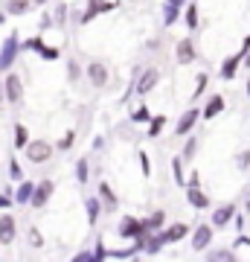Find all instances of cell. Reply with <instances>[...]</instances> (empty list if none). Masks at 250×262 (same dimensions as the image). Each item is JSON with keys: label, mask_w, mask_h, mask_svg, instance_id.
Segmentation results:
<instances>
[{"label": "cell", "mask_w": 250, "mask_h": 262, "mask_svg": "<svg viewBox=\"0 0 250 262\" xmlns=\"http://www.w3.org/2000/svg\"><path fill=\"white\" fill-rule=\"evenodd\" d=\"M189 233V225H184V222H180V225H172V227H166V230H163V242H180V239H184V236Z\"/></svg>", "instance_id": "cell-15"}, {"label": "cell", "mask_w": 250, "mask_h": 262, "mask_svg": "<svg viewBox=\"0 0 250 262\" xmlns=\"http://www.w3.org/2000/svg\"><path fill=\"white\" fill-rule=\"evenodd\" d=\"M15 53H18V35H9L3 50H0V70H9L12 61H15Z\"/></svg>", "instance_id": "cell-6"}, {"label": "cell", "mask_w": 250, "mask_h": 262, "mask_svg": "<svg viewBox=\"0 0 250 262\" xmlns=\"http://www.w3.org/2000/svg\"><path fill=\"white\" fill-rule=\"evenodd\" d=\"M186 187H201V175H198V172H192V175L186 178Z\"/></svg>", "instance_id": "cell-37"}, {"label": "cell", "mask_w": 250, "mask_h": 262, "mask_svg": "<svg viewBox=\"0 0 250 262\" xmlns=\"http://www.w3.org/2000/svg\"><path fill=\"white\" fill-rule=\"evenodd\" d=\"M6 99L12 105H18L24 99V88H20V76H9L6 79Z\"/></svg>", "instance_id": "cell-14"}, {"label": "cell", "mask_w": 250, "mask_h": 262, "mask_svg": "<svg viewBox=\"0 0 250 262\" xmlns=\"http://www.w3.org/2000/svg\"><path fill=\"white\" fill-rule=\"evenodd\" d=\"M175 58H177V64H192V61H195V44H192V38H180V41H177Z\"/></svg>", "instance_id": "cell-5"}, {"label": "cell", "mask_w": 250, "mask_h": 262, "mask_svg": "<svg viewBox=\"0 0 250 262\" xmlns=\"http://www.w3.org/2000/svg\"><path fill=\"white\" fill-rule=\"evenodd\" d=\"M73 140H76V134L73 131H70V134H64V137H61V140H58V149H70V146H73Z\"/></svg>", "instance_id": "cell-34"}, {"label": "cell", "mask_w": 250, "mask_h": 262, "mask_svg": "<svg viewBox=\"0 0 250 262\" xmlns=\"http://www.w3.org/2000/svg\"><path fill=\"white\" fill-rule=\"evenodd\" d=\"M247 96H250V79H247Z\"/></svg>", "instance_id": "cell-47"}, {"label": "cell", "mask_w": 250, "mask_h": 262, "mask_svg": "<svg viewBox=\"0 0 250 262\" xmlns=\"http://www.w3.org/2000/svg\"><path fill=\"white\" fill-rule=\"evenodd\" d=\"M53 181H41V184H38L35 187V192H32V201H29V204L32 207H44L47 201H50V195H53Z\"/></svg>", "instance_id": "cell-9"}, {"label": "cell", "mask_w": 250, "mask_h": 262, "mask_svg": "<svg viewBox=\"0 0 250 262\" xmlns=\"http://www.w3.org/2000/svg\"><path fill=\"white\" fill-rule=\"evenodd\" d=\"M207 259H210V262H233V259H236V253H233V251H210V253H207Z\"/></svg>", "instance_id": "cell-24"}, {"label": "cell", "mask_w": 250, "mask_h": 262, "mask_svg": "<svg viewBox=\"0 0 250 262\" xmlns=\"http://www.w3.org/2000/svg\"><path fill=\"white\" fill-rule=\"evenodd\" d=\"M233 248H250V239L247 236H239V239L233 242Z\"/></svg>", "instance_id": "cell-40"}, {"label": "cell", "mask_w": 250, "mask_h": 262, "mask_svg": "<svg viewBox=\"0 0 250 262\" xmlns=\"http://www.w3.org/2000/svg\"><path fill=\"white\" fill-rule=\"evenodd\" d=\"M76 181H79V184H87V160H79V163H76Z\"/></svg>", "instance_id": "cell-29"}, {"label": "cell", "mask_w": 250, "mask_h": 262, "mask_svg": "<svg viewBox=\"0 0 250 262\" xmlns=\"http://www.w3.org/2000/svg\"><path fill=\"white\" fill-rule=\"evenodd\" d=\"M244 213L250 215V192H247V198H244Z\"/></svg>", "instance_id": "cell-43"}, {"label": "cell", "mask_w": 250, "mask_h": 262, "mask_svg": "<svg viewBox=\"0 0 250 262\" xmlns=\"http://www.w3.org/2000/svg\"><path fill=\"white\" fill-rule=\"evenodd\" d=\"M120 233L125 236V239H137V236H146V222H137L134 215H125L122 219V225H120Z\"/></svg>", "instance_id": "cell-4"}, {"label": "cell", "mask_w": 250, "mask_h": 262, "mask_svg": "<svg viewBox=\"0 0 250 262\" xmlns=\"http://www.w3.org/2000/svg\"><path fill=\"white\" fill-rule=\"evenodd\" d=\"M213 233H215L213 222H210V225H198V227H195V233H192V251L195 253L207 251V248L213 245Z\"/></svg>", "instance_id": "cell-1"}, {"label": "cell", "mask_w": 250, "mask_h": 262, "mask_svg": "<svg viewBox=\"0 0 250 262\" xmlns=\"http://www.w3.org/2000/svg\"><path fill=\"white\" fill-rule=\"evenodd\" d=\"M236 219V204H221L218 210L213 213V227H230V222Z\"/></svg>", "instance_id": "cell-7"}, {"label": "cell", "mask_w": 250, "mask_h": 262, "mask_svg": "<svg viewBox=\"0 0 250 262\" xmlns=\"http://www.w3.org/2000/svg\"><path fill=\"white\" fill-rule=\"evenodd\" d=\"M32 192H35V184L24 181V184L18 187V195H15V201H18V204H29V201H32Z\"/></svg>", "instance_id": "cell-17"}, {"label": "cell", "mask_w": 250, "mask_h": 262, "mask_svg": "<svg viewBox=\"0 0 250 262\" xmlns=\"http://www.w3.org/2000/svg\"><path fill=\"white\" fill-rule=\"evenodd\" d=\"M166 128V117L160 114V117H151V122H148V137H160V131Z\"/></svg>", "instance_id": "cell-19"}, {"label": "cell", "mask_w": 250, "mask_h": 262, "mask_svg": "<svg viewBox=\"0 0 250 262\" xmlns=\"http://www.w3.org/2000/svg\"><path fill=\"white\" fill-rule=\"evenodd\" d=\"M207 82H210V76H207V73H198V79H195V94H192V99H198V96L204 94Z\"/></svg>", "instance_id": "cell-27"}, {"label": "cell", "mask_w": 250, "mask_h": 262, "mask_svg": "<svg viewBox=\"0 0 250 262\" xmlns=\"http://www.w3.org/2000/svg\"><path fill=\"white\" fill-rule=\"evenodd\" d=\"M131 120L134 122H146V120H151V114H148L146 108H137V111L131 114Z\"/></svg>", "instance_id": "cell-33"}, {"label": "cell", "mask_w": 250, "mask_h": 262, "mask_svg": "<svg viewBox=\"0 0 250 262\" xmlns=\"http://www.w3.org/2000/svg\"><path fill=\"white\" fill-rule=\"evenodd\" d=\"M241 64H244V67H250V53L244 56V61H241Z\"/></svg>", "instance_id": "cell-46"}, {"label": "cell", "mask_w": 250, "mask_h": 262, "mask_svg": "<svg viewBox=\"0 0 250 262\" xmlns=\"http://www.w3.org/2000/svg\"><path fill=\"white\" fill-rule=\"evenodd\" d=\"M169 3H172V6H184L186 0H169Z\"/></svg>", "instance_id": "cell-45"}, {"label": "cell", "mask_w": 250, "mask_h": 262, "mask_svg": "<svg viewBox=\"0 0 250 262\" xmlns=\"http://www.w3.org/2000/svg\"><path fill=\"white\" fill-rule=\"evenodd\" d=\"M3 20H6V15H0V24H3Z\"/></svg>", "instance_id": "cell-48"}, {"label": "cell", "mask_w": 250, "mask_h": 262, "mask_svg": "<svg viewBox=\"0 0 250 262\" xmlns=\"http://www.w3.org/2000/svg\"><path fill=\"white\" fill-rule=\"evenodd\" d=\"M99 192H102V198H105L111 207H117V195L111 192V187H108V184H102V187H99Z\"/></svg>", "instance_id": "cell-32"}, {"label": "cell", "mask_w": 250, "mask_h": 262, "mask_svg": "<svg viewBox=\"0 0 250 262\" xmlns=\"http://www.w3.org/2000/svg\"><path fill=\"white\" fill-rule=\"evenodd\" d=\"M198 120H201V111H198V108H186L184 117L177 120L175 134H177V137H186V134H192V128H195V122H198Z\"/></svg>", "instance_id": "cell-2"}, {"label": "cell", "mask_w": 250, "mask_h": 262, "mask_svg": "<svg viewBox=\"0 0 250 262\" xmlns=\"http://www.w3.org/2000/svg\"><path fill=\"white\" fill-rule=\"evenodd\" d=\"M195 151H198V137H189V140H186V146H184V160H192Z\"/></svg>", "instance_id": "cell-28"}, {"label": "cell", "mask_w": 250, "mask_h": 262, "mask_svg": "<svg viewBox=\"0 0 250 262\" xmlns=\"http://www.w3.org/2000/svg\"><path fill=\"white\" fill-rule=\"evenodd\" d=\"M186 201L195 210H207L210 207V198H207V192H201V187H186Z\"/></svg>", "instance_id": "cell-13"}, {"label": "cell", "mask_w": 250, "mask_h": 262, "mask_svg": "<svg viewBox=\"0 0 250 262\" xmlns=\"http://www.w3.org/2000/svg\"><path fill=\"white\" fill-rule=\"evenodd\" d=\"M87 79H90V84L102 88V84L108 82V67H105L102 61H90V64H87Z\"/></svg>", "instance_id": "cell-10"}, {"label": "cell", "mask_w": 250, "mask_h": 262, "mask_svg": "<svg viewBox=\"0 0 250 262\" xmlns=\"http://www.w3.org/2000/svg\"><path fill=\"white\" fill-rule=\"evenodd\" d=\"M12 178H15V181H20V178H24V172H20L18 160H12Z\"/></svg>", "instance_id": "cell-39"}, {"label": "cell", "mask_w": 250, "mask_h": 262, "mask_svg": "<svg viewBox=\"0 0 250 262\" xmlns=\"http://www.w3.org/2000/svg\"><path fill=\"white\" fill-rule=\"evenodd\" d=\"M172 172H175V184H177V187H184L186 178H184V160H180V158L172 160Z\"/></svg>", "instance_id": "cell-25"}, {"label": "cell", "mask_w": 250, "mask_h": 262, "mask_svg": "<svg viewBox=\"0 0 250 262\" xmlns=\"http://www.w3.org/2000/svg\"><path fill=\"white\" fill-rule=\"evenodd\" d=\"M15 219L12 215H0V245H12L15 242Z\"/></svg>", "instance_id": "cell-11"}, {"label": "cell", "mask_w": 250, "mask_h": 262, "mask_svg": "<svg viewBox=\"0 0 250 262\" xmlns=\"http://www.w3.org/2000/svg\"><path fill=\"white\" fill-rule=\"evenodd\" d=\"M32 3H47V0H32Z\"/></svg>", "instance_id": "cell-49"}, {"label": "cell", "mask_w": 250, "mask_h": 262, "mask_svg": "<svg viewBox=\"0 0 250 262\" xmlns=\"http://www.w3.org/2000/svg\"><path fill=\"white\" fill-rule=\"evenodd\" d=\"M186 27H189V29L198 27V6H195V3L186 6Z\"/></svg>", "instance_id": "cell-26"}, {"label": "cell", "mask_w": 250, "mask_h": 262, "mask_svg": "<svg viewBox=\"0 0 250 262\" xmlns=\"http://www.w3.org/2000/svg\"><path fill=\"white\" fill-rule=\"evenodd\" d=\"M236 166H239L241 172L250 166V151H239V155H236Z\"/></svg>", "instance_id": "cell-31"}, {"label": "cell", "mask_w": 250, "mask_h": 262, "mask_svg": "<svg viewBox=\"0 0 250 262\" xmlns=\"http://www.w3.org/2000/svg\"><path fill=\"white\" fill-rule=\"evenodd\" d=\"M221 111H224V96H221V94H213L210 99H207L201 117H204V120H213V117H218Z\"/></svg>", "instance_id": "cell-12"}, {"label": "cell", "mask_w": 250, "mask_h": 262, "mask_svg": "<svg viewBox=\"0 0 250 262\" xmlns=\"http://www.w3.org/2000/svg\"><path fill=\"white\" fill-rule=\"evenodd\" d=\"M29 146V131L24 125H15V149H27Z\"/></svg>", "instance_id": "cell-22"}, {"label": "cell", "mask_w": 250, "mask_h": 262, "mask_svg": "<svg viewBox=\"0 0 250 262\" xmlns=\"http://www.w3.org/2000/svg\"><path fill=\"white\" fill-rule=\"evenodd\" d=\"M96 215H99V201L96 198H87V222H96Z\"/></svg>", "instance_id": "cell-30"}, {"label": "cell", "mask_w": 250, "mask_h": 262, "mask_svg": "<svg viewBox=\"0 0 250 262\" xmlns=\"http://www.w3.org/2000/svg\"><path fill=\"white\" fill-rule=\"evenodd\" d=\"M29 3H32V0H9V3H6V12H9V15H24V12L29 9Z\"/></svg>", "instance_id": "cell-21"}, {"label": "cell", "mask_w": 250, "mask_h": 262, "mask_svg": "<svg viewBox=\"0 0 250 262\" xmlns=\"http://www.w3.org/2000/svg\"><path fill=\"white\" fill-rule=\"evenodd\" d=\"M9 204H12L9 198H6V195H0V207H9Z\"/></svg>", "instance_id": "cell-44"}, {"label": "cell", "mask_w": 250, "mask_h": 262, "mask_svg": "<svg viewBox=\"0 0 250 262\" xmlns=\"http://www.w3.org/2000/svg\"><path fill=\"white\" fill-rule=\"evenodd\" d=\"M239 67H241V56L236 53V56H230V58H224V64H221V79H236V73H239Z\"/></svg>", "instance_id": "cell-16"}, {"label": "cell", "mask_w": 250, "mask_h": 262, "mask_svg": "<svg viewBox=\"0 0 250 262\" xmlns=\"http://www.w3.org/2000/svg\"><path fill=\"white\" fill-rule=\"evenodd\" d=\"M250 53V35L244 38V41H241V50H239V56H241V61H244V56H247Z\"/></svg>", "instance_id": "cell-38"}, {"label": "cell", "mask_w": 250, "mask_h": 262, "mask_svg": "<svg viewBox=\"0 0 250 262\" xmlns=\"http://www.w3.org/2000/svg\"><path fill=\"white\" fill-rule=\"evenodd\" d=\"M233 227H239V230H244V215L236 213V219H233Z\"/></svg>", "instance_id": "cell-42"}, {"label": "cell", "mask_w": 250, "mask_h": 262, "mask_svg": "<svg viewBox=\"0 0 250 262\" xmlns=\"http://www.w3.org/2000/svg\"><path fill=\"white\" fill-rule=\"evenodd\" d=\"M177 15H180V6H172V3L166 0V6H163V24L172 27V24L177 20Z\"/></svg>", "instance_id": "cell-20"}, {"label": "cell", "mask_w": 250, "mask_h": 262, "mask_svg": "<svg viewBox=\"0 0 250 262\" xmlns=\"http://www.w3.org/2000/svg\"><path fill=\"white\" fill-rule=\"evenodd\" d=\"M96 259V253H79V256H76V262H93Z\"/></svg>", "instance_id": "cell-41"}, {"label": "cell", "mask_w": 250, "mask_h": 262, "mask_svg": "<svg viewBox=\"0 0 250 262\" xmlns=\"http://www.w3.org/2000/svg\"><path fill=\"white\" fill-rule=\"evenodd\" d=\"M38 53H41L44 58H50V61H53V58H58V50H53V47H44V44L38 47Z\"/></svg>", "instance_id": "cell-35"}, {"label": "cell", "mask_w": 250, "mask_h": 262, "mask_svg": "<svg viewBox=\"0 0 250 262\" xmlns=\"http://www.w3.org/2000/svg\"><path fill=\"white\" fill-rule=\"evenodd\" d=\"M140 166H143V175H151V166H148V158H146V151H140Z\"/></svg>", "instance_id": "cell-36"}, {"label": "cell", "mask_w": 250, "mask_h": 262, "mask_svg": "<svg viewBox=\"0 0 250 262\" xmlns=\"http://www.w3.org/2000/svg\"><path fill=\"white\" fill-rule=\"evenodd\" d=\"M160 82V70H154V67H148L146 73L140 76V82H137V94H151L154 91V84Z\"/></svg>", "instance_id": "cell-8"}, {"label": "cell", "mask_w": 250, "mask_h": 262, "mask_svg": "<svg viewBox=\"0 0 250 262\" xmlns=\"http://www.w3.org/2000/svg\"><path fill=\"white\" fill-rule=\"evenodd\" d=\"M50 155H53V146L44 143V140H35V143H29L27 146V158L32 160V163H47Z\"/></svg>", "instance_id": "cell-3"}, {"label": "cell", "mask_w": 250, "mask_h": 262, "mask_svg": "<svg viewBox=\"0 0 250 262\" xmlns=\"http://www.w3.org/2000/svg\"><path fill=\"white\" fill-rule=\"evenodd\" d=\"M163 225H166V213H163V210H160V213H151V215L146 219V230H148V233L160 230Z\"/></svg>", "instance_id": "cell-18"}, {"label": "cell", "mask_w": 250, "mask_h": 262, "mask_svg": "<svg viewBox=\"0 0 250 262\" xmlns=\"http://www.w3.org/2000/svg\"><path fill=\"white\" fill-rule=\"evenodd\" d=\"M163 236H148L146 239V245H143V248H146V253H151V256H154V253H160V248H163Z\"/></svg>", "instance_id": "cell-23"}]
</instances>
